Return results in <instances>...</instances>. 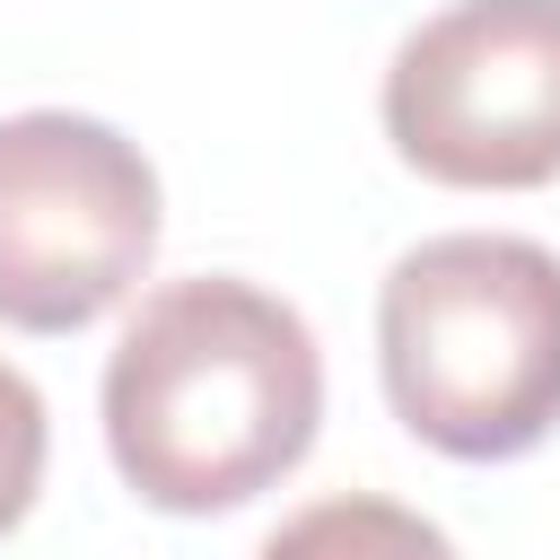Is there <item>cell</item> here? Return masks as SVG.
<instances>
[{"instance_id": "2", "label": "cell", "mask_w": 560, "mask_h": 560, "mask_svg": "<svg viewBox=\"0 0 560 560\" xmlns=\"http://www.w3.org/2000/svg\"><path fill=\"white\" fill-rule=\"evenodd\" d=\"M394 420L455 464H516L560 429V254L534 236H429L376 289Z\"/></svg>"}, {"instance_id": "3", "label": "cell", "mask_w": 560, "mask_h": 560, "mask_svg": "<svg viewBox=\"0 0 560 560\" xmlns=\"http://www.w3.org/2000/svg\"><path fill=\"white\" fill-rule=\"evenodd\" d=\"M158 254V175L96 114L0 122V324L79 332L140 289Z\"/></svg>"}, {"instance_id": "4", "label": "cell", "mask_w": 560, "mask_h": 560, "mask_svg": "<svg viewBox=\"0 0 560 560\" xmlns=\"http://www.w3.org/2000/svg\"><path fill=\"white\" fill-rule=\"evenodd\" d=\"M385 140L455 192L560 175V0H455L385 70Z\"/></svg>"}, {"instance_id": "1", "label": "cell", "mask_w": 560, "mask_h": 560, "mask_svg": "<svg viewBox=\"0 0 560 560\" xmlns=\"http://www.w3.org/2000/svg\"><path fill=\"white\" fill-rule=\"evenodd\" d=\"M324 429V350L254 280L201 271L140 298L105 359V446L131 499L228 516L289 481Z\"/></svg>"}, {"instance_id": "5", "label": "cell", "mask_w": 560, "mask_h": 560, "mask_svg": "<svg viewBox=\"0 0 560 560\" xmlns=\"http://www.w3.org/2000/svg\"><path fill=\"white\" fill-rule=\"evenodd\" d=\"M44 455H52V420H44V394L0 359V534L35 508L44 490Z\"/></svg>"}]
</instances>
